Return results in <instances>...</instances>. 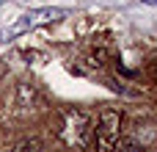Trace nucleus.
Instances as JSON below:
<instances>
[{"label":"nucleus","mask_w":157,"mask_h":152,"mask_svg":"<svg viewBox=\"0 0 157 152\" xmlns=\"http://www.w3.org/2000/svg\"><path fill=\"white\" fill-rule=\"evenodd\" d=\"M119 130H121V114L113 108H105L97 122V152H116Z\"/></svg>","instance_id":"obj_2"},{"label":"nucleus","mask_w":157,"mask_h":152,"mask_svg":"<svg viewBox=\"0 0 157 152\" xmlns=\"http://www.w3.org/2000/svg\"><path fill=\"white\" fill-rule=\"evenodd\" d=\"M72 17V8H63V6H44V8H30L25 14H19L11 25H6L0 30V42H11L22 33H30L36 28H44V25H52V22H61Z\"/></svg>","instance_id":"obj_1"},{"label":"nucleus","mask_w":157,"mask_h":152,"mask_svg":"<svg viewBox=\"0 0 157 152\" xmlns=\"http://www.w3.org/2000/svg\"><path fill=\"white\" fill-rule=\"evenodd\" d=\"M141 3H146V6H157V0H141Z\"/></svg>","instance_id":"obj_3"}]
</instances>
